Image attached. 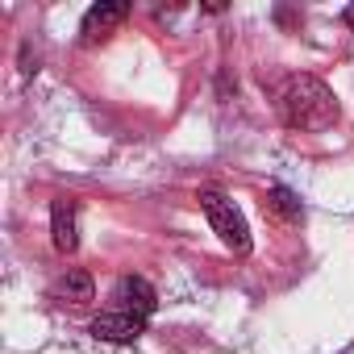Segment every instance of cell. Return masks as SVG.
Listing matches in <instances>:
<instances>
[{
  "label": "cell",
  "mask_w": 354,
  "mask_h": 354,
  "mask_svg": "<svg viewBox=\"0 0 354 354\" xmlns=\"http://www.w3.org/2000/svg\"><path fill=\"white\" fill-rule=\"evenodd\" d=\"M279 104H283V121H288L292 129H304V133H321V129H329V125L337 121V100H333V92H329L321 80H313V75H292V80L283 84Z\"/></svg>",
  "instance_id": "obj_1"
},
{
  "label": "cell",
  "mask_w": 354,
  "mask_h": 354,
  "mask_svg": "<svg viewBox=\"0 0 354 354\" xmlns=\"http://www.w3.org/2000/svg\"><path fill=\"white\" fill-rule=\"evenodd\" d=\"M201 209H205L213 234H217L234 254H250V230H246V217H242V209H238L234 201H225L221 192L209 188V192H201Z\"/></svg>",
  "instance_id": "obj_2"
},
{
  "label": "cell",
  "mask_w": 354,
  "mask_h": 354,
  "mask_svg": "<svg viewBox=\"0 0 354 354\" xmlns=\"http://www.w3.org/2000/svg\"><path fill=\"white\" fill-rule=\"evenodd\" d=\"M142 333H146V317H133V313H125V308H109V313H100V317L92 321V337L113 342V346H129V342H138Z\"/></svg>",
  "instance_id": "obj_3"
},
{
  "label": "cell",
  "mask_w": 354,
  "mask_h": 354,
  "mask_svg": "<svg viewBox=\"0 0 354 354\" xmlns=\"http://www.w3.org/2000/svg\"><path fill=\"white\" fill-rule=\"evenodd\" d=\"M113 308H125V313H133V317H150L154 308H158V292L142 279V275H125L117 288H113Z\"/></svg>",
  "instance_id": "obj_4"
},
{
  "label": "cell",
  "mask_w": 354,
  "mask_h": 354,
  "mask_svg": "<svg viewBox=\"0 0 354 354\" xmlns=\"http://www.w3.org/2000/svg\"><path fill=\"white\" fill-rule=\"evenodd\" d=\"M125 17H129V5H121V0H100V5H92V9L84 13L80 34H84V42H96V38H104L113 26H121Z\"/></svg>",
  "instance_id": "obj_5"
},
{
  "label": "cell",
  "mask_w": 354,
  "mask_h": 354,
  "mask_svg": "<svg viewBox=\"0 0 354 354\" xmlns=\"http://www.w3.org/2000/svg\"><path fill=\"white\" fill-rule=\"evenodd\" d=\"M50 238L63 254H71L80 246V234H75V201L71 196H59L50 205Z\"/></svg>",
  "instance_id": "obj_6"
},
{
  "label": "cell",
  "mask_w": 354,
  "mask_h": 354,
  "mask_svg": "<svg viewBox=\"0 0 354 354\" xmlns=\"http://www.w3.org/2000/svg\"><path fill=\"white\" fill-rule=\"evenodd\" d=\"M55 300H71V304H88V300H96L92 275H88V271H67V275L55 283Z\"/></svg>",
  "instance_id": "obj_7"
},
{
  "label": "cell",
  "mask_w": 354,
  "mask_h": 354,
  "mask_svg": "<svg viewBox=\"0 0 354 354\" xmlns=\"http://www.w3.org/2000/svg\"><path fill=\"white\" fill-rule=\"evenodd\" d=\"M267 209H271L279 221H300V201H296L288 188H271V196H267Z\"/></svg>",
  "instance_id": "obj_8"
},
{
  "label": "cell",
  "mask_w": 354,
  "mask_h": 354,
  "mask_svg": "<svg viewBox=\"0 0 354 354\" xmlns=\"http://www.w3.org/2000/svg\"><path fill=\"white\" fill-rule=\"evenodd\" d=\"M346 26H350V34H354V5L346 9Z\"/></svg>",
  "instance_id": "obj_9"
}]
</instances>
